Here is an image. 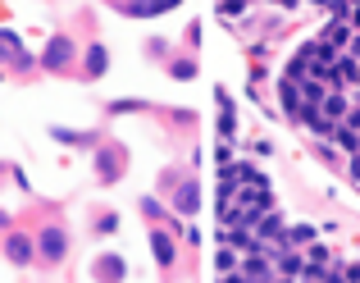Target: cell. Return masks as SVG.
<instances>
[{
    "label": "cell",
    "instance_id": "cell-1",
    "mask_svg": "<svg viewBox=\"0 0 360 283\" xmlns=\"http://www.w3.org/2000/svg\"><path fill=\"white\" fill-rule=\"evenodd\" d=\"M32 238H23V233H9V242H5V256L14 260V265H27V260H32Z\"/></svg>",
    "mask_w": 360,
    "mask_h": 283
},
{
    "label": "cell",
    "instance_id": "cell-2",
    "mask_svg": "<svg viewBox=\"0 0 360 283\" xmlns=\"http://www.w3.org/2000/svg\"><path fill=\"white\" fill-rule=\"evenodd\" d=\"M64 247H69V242H64L60 229H46V233H41V256H46V260H60Z\"/></svg>",
    "mask_w": 360,
    "mask_h": 283
},
{
    "label": "cell",
    "instance_id": "cell-3",
    "mask_svg": "<svg viewBox=\"0 0 360 283\" xmlns=\"http://www.w3.org/2000/svg\"><path fill=\"white\" fill-rule=\"evenodd\" d=\"M150 247H155L160 265H174V242H169V233H150Z\"/></svg>",
    "mask_w": 360,
    "mask_h": 283
},
{
    "label": "cell",
    "instance_id": "cell-4",
    "mask_svg": "<svg viewBox=\"0 0 360 283\" xmlns=\"http://www.w3.org/2000/svg\"><path fill=\"white\" fill-rule=\"evenodd\" d=\"M96 279H105V283H119V279H123V260H119V256H105V260L96 265Z\"/></svg>",
    "mask_w": 360,
    "mask_h": 283
},
{
    "label": "cell",
    "instance_id": "cell-5",
    "mask_svg": "<svg viewBox=\"0 0 360 283\" xmlns=\"http://www.w3.org/2000/svg\"><path fill=\"white\" fill-rule=\"evenodd\" d=\"M46 64H51V69H60V64H69V42H51V55H46Z\"/></svg>",
    "mask_w": 360,
    "mask_h": 283
},
{
    "label": "cell",
    "instance_id": "cell-6",
    "mask_svg": "<svg viewBox=\"0 0 360 283\" xmlns=\"http://www.w3.org/2000/svg\"><path fill=\"white\" fill-rule=\"evenodd\" d=\"M278 96H283V106H288L292 115H301V101H297V87H292V82H283V87H278Z\"/></svg>",
    "mask_w": 360,
    "mask_h": 283
},
{
    "label": "cell",
    "instance_id": "cell-7",
    "mask_svg": "<svg viewBox=\"0 0 360 283\" xmlns=\"http://www.w3.org/2000/svg\"><path fill=\"white\" fill-rule=\"evenodd\" d=\"M260 233H264V238H278V233H283V220H278V215H269V220L260 224Z\"/></svg>",
    "mask_w": 360,
    "mask_h": 283
},
{
    "label": "cell",
    "instance_id": "cell-8",
    "mask_svg": "<svg viewBox=\"0 0 360 283\" xmlns=\"http://www.w3.org/2000/svg\"><path fill=\"white\" fill-rule=\"evenodd\" d=\"M87 69H91V73H101V69H105V51H101V46L87 55Z\"/></svg>",
    "mask_w": 360,
    "mask_h": 283
},
{
    "label": "cell",
    "instance_id": "cell-9",
    "mask_svg": "<svg viewBox=\"0 0 360 283\" xmlns=\"http://www.w3.org/2000/svg\"><path fill=\"white\" fill-rule=\"evenodd\" d=\"M324 110H328V115H324V119H328V124H333V119H338V115H342V110H347V106H342V96H328V106H324Z\"/></svg>",
    "mask_w": 360,
    "mask_h": 283
},
{
    "label": "cell",
    "instance_id": "cell-10",
    "mask_svg": "<svg viewBox=\"0 0 360 283\" xmlns=\"http://www.w3.org/2000/svg\"><path fill=\"white\" fill-rule=\"evenodd\" d=\"M178 201H183V210H196V187H183V196H178Z\"/></svg>",
    "mask_w": 360,
    "mask_h": 283
},
{
    "label": "cell",
    "instance_id": "cell-11",
    "mask_svg": "<svg viewBox=\"0 0 360 283\" xmlns=\"http://www.w3.org/2000/svg\"><path fill=\"white\" fill-rule=\"evenodd\" d=\"M174 73H178V78H192L196 69H192V60H178V64H174Z\"/></svg>",
    "mask_w": 360,
    "mask_h": 283
},
{
    "label": "cell",
    "instance_id": "cell-12",
    "mask_svg": "<svg viewBox=\"0 0 360 283\" xmlns=\"http://www.w3.org/2000/svg\"><path fill=\"white\" fill-rule=\"evenodd\" d=\"M315 5H319V0H315Z\"/></svg>",
    "mask_w": 360,
    "mask_h": 283
}]
</instances>
